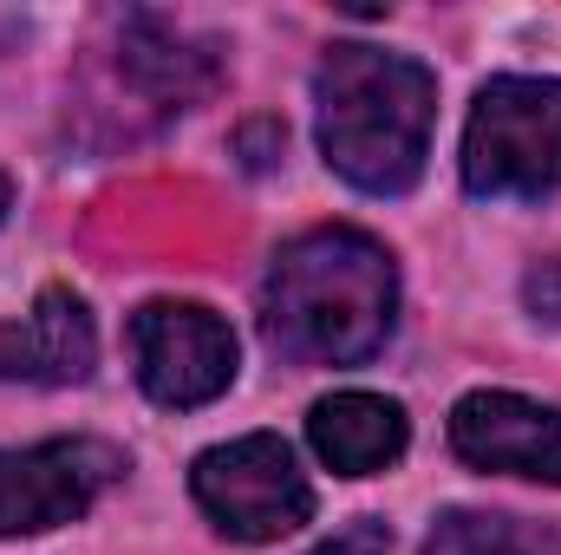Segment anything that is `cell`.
<instances>
[{
	"label": "cell",
	"instance_id": "12",
	"mask_svg": "<svg viewBox=\"0 0 561 555\" xmlns=\"http://www.w3.org/2000/svg\"><path fill=\"white\" fill-rule=\"evenodd\" d=\"M307 555H392V536H386V523H353V530L327 536L320 550H307Z\"/></svg>",
	"mask_w": 561,
	"mask_h": 555
},
{
	"label": "cell",
	"instance_id": "1",
	"mask_svg": "<svg viewBox=\"0 0 561 555\" xmlns=\"http://www.w3.org/2000/svg\"><path fill=\"white\" fill-rule=\"evenodd\" d=\"M262 320L300 366H359L399 320V269L366 229H307L268 269Z\"/></svg>",
	"mask_w": 561,
	"mask_h": 555
},
{
	"label": "cell",
	"instance_id": "7",
	"mask_svg": "<svg viewBox=\"0 0 561 555\" xmlns=\"http://www.w3.org/2000/svg\"><path fill=\"white\" fill-rule=\"evenodd\" d=\"M450 444L477 471L561 484V412L523 393H463L450 406Z\"/></svg>",
	"mask_w": 561,
	"mask_h": 555
},
{
	"label": "cell",
	"instance_id": "11",
	"mask_svg": "<svg viewBox=\"0 0 561 555\" xmlns=\"http://www.w3.org/2000/svg\"><path fill=\"white\" fill-rule=\"evenodd\" d=\"M125 66H131V79H144L163 105H183L190 92L209 86V53H183V39H170V33L150 26V20L131 26V39H125Z\"/></svg>",
	"mask_w": 561,
	"mask_h": 555
},
{
	"label": "cell",
	"instance_id": "9",
	"mask_svg": "<svg viewBox=\"0 0 561 555\" xmlns=\"http://www.w3.org/2000/svg\"><path fill=\"white\" fill-rule=\"evenodd\" d=\"M307 438L320 451L327 471L340 477H373L386 464L405 457L412 444V424H405V406L399 399H379V393H333L307 412Z\"/></svg>",
	"mask_w": 561,
	"mask_h": 555
},
{
	"label": "cell",
	"instance_id": "5",
	"mask_svg": "<svg viewBox=\"0 0 561 555\" xmlns=\"http://www.w3.org/2000/svg\"><path fill=\"white\" fill-rule=\"evenodd\" d=\"M125 477V451L105 438H46L0 451V536H39L79 523Z\"/></svg>",
	"mask_w": 561,
	"mask_h": 555
},
{
	"label": "cell",
	"instance_id": "3",
	"mask_svg": "<svg viewBox=\"0 0 561 555\" xmlns=\"http://www.w3.org/2000/svg\"><path fill=\"white\" fill-rule=\"evenodd\" d=\"M470 196H549L561 190V79H490L463 125Z\"/></svg>",
	"mask_w": 561,
	"mask_h": 555
},
{
	"label": "cell",
	"instance_id": "6",
	"mask_svg": "<svg viewBox=\"0 0 561 555\" xmlns=\"http://www.w3.org/2000/svg\"><path fill=\"white\" fill-rule=\"evenodd\" d=\"M138 380L157 406H209L236 380V333L203 301H150L131 314Z\"/></svg>",
	"mask_w": 561,
	"mask_h": 555
},
{
	"label": "cell",
	"instance_id": "10",
	"mask_svg": "<svg viewBox=\"0 0 561 555\" xmlns=\"http://www.w3.org/2000/svg\"><path fill=\"white\" fill-rule=\"evenodd\" d=\"M424 555H561V536L529 517L496 510H444L424 536Z\"/></svg>",
	"mask_w": 561,
	"mask_h": 555
},
{
	"label": "cell",
	"instance_id": "14",
	"mask_svg": "<svg viewBox=\"0 0 561 555\" xmlns=\"http://www.w3.org/2000/svg\"><path fill=\"white\" fill-rule=\"evenodd\" d=\"M7 209H13V183H7V170H0V223H7Z\"/></svg>",
	"mask_w": 561,
	"mask_h": 555
},
{
	"label": "cell",
	"instance_id": "4",
	"mask_svg": "<svg viewBox=\"0 0 561 555\" xmlns=\"http://www.w3.org/2000/svg\"><path fill=\"white\" fill-rule=\"evenodd\" d=\"M190 490H196L203 517L229 543H275V536L300 530L313 517L307 471L294 464L287 438H275V431H255V438L203 451L190 464Z\"/></svg>",
	"mask_w": 561,
	"mask_h": 555
},
{
	"label": "cell",
	"instance_id": "8",
	"mask_svg": "<svg viewBox=\"0 0 561 555\" xmlns=\"http://www.w3.org/2000/svg\"><path fill=\"white\" fill-rule=\"evenodd\" d=\"M92 366L99 333L72 287H46L20 320H0V386H79Z\"/></svg>",
	"mask_w": 561,
	"mask_h": 555
},
{
	"label": "cell",
	"instance_id": "13",
	"mask_svg": "<svg viewBox=\"0 0 561 555\" xmlns=\"http://www.w3.org/2000/svg\"><path fill=\"white\" fill-rule=\"evenodd\" d=\"M523 294H529V307H536L542 320H561V262H542L536 275L523 281Z\"/></svg>",
	"mask_w": 561,
	"mask_h": 555
},
{
	"label": "cell",
	"instance_id": "2",
	"mask_svg": "<svg viewBox=\"0 0 561 555\" xmlns=\"http://www.w3.org/2000/svg\"><path fill=\"white\" fill-rule=\"evenodd\" d=\"M320 150L327 163L366 196H405L431 157L437 79L405 53L379 46H333L313 72Z\"/></svg>",
	"mask_w": 561,
	"mask_h": 555
}]
</instances>
